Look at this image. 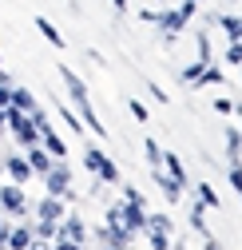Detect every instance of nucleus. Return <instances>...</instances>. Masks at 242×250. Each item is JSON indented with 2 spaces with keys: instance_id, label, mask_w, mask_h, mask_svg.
Segmentation results:
<instances>
[{
  "instance_id": "1",
  "label": "nucleus",
  "mask_w": 242,
  "mask_h": 250,
  "mask_svg": "<svg viewBox=\"0 0 242 250\" xmlns=\"http://www.w3.org/2000/svg\"><path fill=\"white\" fill-rule=\"evenodd\" d=\"M60 80H64V87H68V100H72V107H76V119L83 123L87 131H96V135L103 139V123H100V115L92 111V96H87L83 80H80L76 72H68V64L60 68Z\"/></svg>"
},
{
  "instance_id": "2",
  "label": "nucleus",
  "mask_w": 242,
  "mask_h": 250,
  "mask_svg": "<svg viewBox=\"0 0 242 250\" xmlns=\"http://www.w3.org/2000/svg\"><path fill=\"white\" fill-rule=\"evenodd\" d=\"M143 234H147V242H151V250H171L175 242V227H171V218L167 214H155V210H147V227H143Z\"/></svg>"
},
{
  "instance_id": "3",
  "label": "nucleus",
  "mask_w": 242,
  "mask_h": 250,
  "mask_svg": "<svg viewBox=\"0 0 242 250\" xmlns=\"http://www.w3.org/2000/svg\"><path fill=\"white\" fill-rule=\"evenodd\" d=\"M44 187H48V199H72V171H68V163H56L48 175H44Z\"/></svg>"
},
{
  "instance_id": "4",
  "label": "nucleus",
  "mask_w": 242,
  "mask_h": 250,
  "mask_svg": "<svg viewBox=\"0 0 242 250\" xmlns=\"http://www.w3.org/2000/svg\"><path fill=\"white\" fill-rule=\"evenodd\" d=\"M0 210H4V214H16V218L28 214V199H24L20 187H12V183L0 187Z\"/></svg>"
},
{
  "instance_id": "5",
  "label": "nucleus",
  "mask_w": 242,
  "mask_h": 250,
  "mask_svg": "<svg viewBox=\"0 0 242 250\" xmlns=\"http://www.w3.org/2000/svg\"><path fill=\"white\" fill-rule=\"evenodd\" d=\"M56 242H72V246H87V227L80 214H68L64 223H60V238Z\"/></svg>"
},
{
  "instance_id": "6",
  "label": "nucleus",
  "mask_w": 242,
  "mask_h": 250,
  "mask_svg": "<svg viewBox=\"0 0 242 250\" xmlns=\"http://www.w3.org/2000/svg\"><path fill=\"white\" fill-rule=\"evenodd\" d=\"M119 223H123L131 234H139L147 227V207H127V203H119Z\"/></svg>"
},
{
  "instance_id": "7",
  "label": "nucleus",
  "mask_w": 242,
  "mask_h": 250,
  "mask_svg": "<svg viewBox=\"0 0 242 250\" xmlns=\"http://www.w3.org/2000/svg\"><path fill=\"white\" fill-rule=\"evenodd\" d=\"M24 163H28V167H32V175H40V179H44V175H48V171L56 167V159H52V155H48L44 147H32V151H28V155H24Z\"/></svg>"
},
{
  "instance_id": "8",
  "label": "nucleus",
  "mask_w": 242,
  "mask_h": 250,
  "mask_svg": "<svg viewBox=\"0 0 242 250\" xmlns=\"http://www.w3.org/2000/svg\"><path fill=\"white\" fill-rule=\"evenodd\" d=\"M36 218H44V223H64L68 210H64L60 199H40V203H36Z\"/></svg>"
},
{
  "instance_id": "9",
  "label": "nucleus",
  "mask_w": 242,
  "mask_h": 250,
  "mask_svg": "<svg viewBox=\"0 0 242 250\" xmlns=\"http://www.w3.org/2000/svg\"><path fill=\"white\" fill-rule=\"evenodd\" d=\"M4 171L12 175V187H20V183L32 179V167L24 163V155H8V159H4Z\"/></svg>"
},
{
  "instance_id": "10",
  "label": "nucleus",
  "mask_w": 242,
  "mask_h": 250,
  "mask_svg": "<svg viewBox=\"0 0 242 250\" xmlns=\"http://www.w3.org/2000/svg\"><path fill=\"white\" fill-rule=\"evenodd\" d=\"M8 107H16V111H24V115H32V111H40L36 107V96L28 87H12V96H8Z\"/></svg>"
},
{
  "instance_id": "11",
  "label": "nucleus",
  "mask_w": 242,
  "mask_h": 250,
  "mask_svg": "<svg viewBox=\"0 0 242 250\" xmlns=\"http://www.w3.org/2000/svg\"><path fill=\"white\" fill-rule=\"evenodd\" d=\"M40 147H44V151L52 155V159H56V163H64V155H68V143H64V139H60L56 131H48V135H40Z\"/></svg>"
},
{
  "instance_id": "12",
  "label": "nucleus",
  "mask_w": 242,
  "mask_h": 250,
  "mask_svg": "<svg viewBox=\"0 0 242 250\" xmlns=\"http://www.w3.org/2000/svg\"><path fill=\"white\" fill-rule=\"evenodd\" d=\"M28 246H32V227H12L8 230V250H28Z\"/></svg>"
},
{
  "instance_id": "13",
  "label": "nucleus",
  "mask_w": 242,
  "mask_h": 250,
  "mask_svg": "<svg viewBox=\"0 0 242 250\" xmlns=\"http://www.w3.org/2000/svg\"><path fill=\"white\" fill-rule=\"evenodd\" d=\"M151 179L159 183V191L167 195V203H179V195H183V191H179V187H175V183H171V179L163 175V167H159V171H151Z\"/></svg>"
},
{
  "instance_id": "14",
  "label": "nucleus",
  "mask_w": 242,
  "mask_h": 250,
  "mask_svg": "<svg viewBox=\"0 0 242 250\" xmlns=\"http://www.w3.org/2000/svg\"><path fill=\"white\" fill-rule=\"evenodd\" d=\"M238 155H242V131L226 127V163H238Z\"/></svg>"
},
{
  "instance_id": "15",
  "label": "nucleus",
  "mask_w": 242,
  "mask_h": 250,
  "mask_svg": "<svg viewBox=\"0 0 242 250\" xmlns=\"http://www.w3.org/2000/svg\"><path fill=\"white\" fill-rule=\"evenodd\" d=\"M219 28H222V32L230 36V40H242V16H219Z\"/></svg>"
},
{
  "instance_id": "16",
  "label": "nucleus",
  "mask_w": 242,
  "mask_h": 250,
  "mask_svg": "<svg viewBox=\"0 0 242 250\" xmlns=\"http://www.w3.org/2000/svg\"><path fill=\"white\" fill-rule=\"evenodd\" d=\"M143 151H147L151 171H159V167H163V147H159V139H143Z\"/></svg>"
},
{
  "instance_id": "17",
  "label": "nucleus",
  "mask_w": 242,
  "mask_h": 250,
  "mask_svg": "<svg viewBox=\"0 0 242 250\" xmlns=\"http://www.w3.org/2000/svg\"><path fill=\"white\" fill-rule=\"evenodd\" d=\"M32 238H40V242H48V238H60V223H44V218H36Z\"/></svg>"
},
{
  "instance_id": "18",
  "label": "nucleus",
  "mask_w": 242,
  "mask_h": 250,
  "mask_svg": "<svg viewBox=\"0 0 242 250\" xmlns=\"http://www.w3.org/2000/svg\"><path fill=\"white\" fill-rule=\"evenodd\" d=\"M202 72H206V64H199V60L187 64V68H183V83H187V87H199V83H202Z\"/></svg>"
},
{
  "instance_id": "19",
  "label": "nucleus",
  "mask_w": 242,
  "mask_h": 250,
  "mask_svg": "<svg viewBox=\"0 0 242 250\" xmlns=\"http://www.w3.org/2000/svg\"><path fill=\"white\" fill-rule=\"evenodd\" d=\"M96 175H100V183H119V167L107 159V155H103V159H100V167H96Z\"/></svg>"
},
{
  "instance_id": "20",
  "label": "nucleus",
  "mask_w": 242,
  "mask_h": 250,
  "mask_svg": "<svg viewBox=\"0 0 242 250\" xmlns=\"http://www.w3.org/2000/svg\"><path fill=\"white\" fill-rule=\"evenodd\" d=\"M202 83H210V87H219V83H226L222 68H219V64H206V72H202ZM202 83H199V87H202Z\"/></svg>"
},
{
  "instance_id": "21",
  "label": "nucleus",
  "mask_w": 242,
  "mask_h": 250,
  "mask_svg": "<svg viewBox=\"0 0 242 250\" xmlns=\"http://www.w3.org/2000/svg\"><path fill=\"white\" fill-rule=\"evenodd\" d=\"M123 203H127V207H147L143 191H139V187H131V183H123Z\"/></svg>"
},
{
  "instance_id": "22",
  "label": "nucleus",
  "mask_w": 242,
  "mask_h": 250,
  "mask_svg": "<svg viewBox=\"0 0 242 250\" xmlns=\"http://www.w3.org/2000/svg\"><path fill=\"white\" fill-rule=\"evenodd\" d=\"M195 195H199V203H202V207H219V195L210 191L206 183H195Z\"/></svg>"
},
{
  "instance_id": "23",
  "label": "nucleus",
  "mask_w": 242,
  "mask_h": 250,
  "mask_svg": "<svg viewBox=\"0 0 242 250\" xmlns=\"http://www.w3.org/2000/svg\"><path fill=\"white\" fill-rule=\"evenodd\" d=\"M36 28H40V32H44V36H48V40H52L56 48H64V36H60V32H56V28H52V24L44 20V16H36Z\"/></svg>"
},
{
  "instance_id": "24",
  "label": "nucleus",
  "mask_w": 242,
  "mask_h": 250,
  "mask_svg": "<svg viewBox=\"0 0 242 250\" xmlns=\"http://www.w3.org/2000/svg\"><path fill=\"white\" fill-rule=\"evenodd\" d=\"M100 159H103V151H100V147H87V151H83V167L92 171V175H96V167H100Z\"/></svg>"
},
{
  "instance_id": "25",
  "label": "nucleus",
  "mask_w": 242,
  "mask_h": 250,
  "mask_svg": "<svg viewBox=\"0 0 242 250\" xmlns=\"http://www.w3.org/2000/svg\"><path fill=\"white\" fill-rule=\"evenodd\" d=\"M28 123H32L40 135H48V131H52V123H48V115H44V111H32V115H28Z\"/></svg>"
},
{
  "instance_id": "26",
  "label": "nucleus",
  "mask_w": 242,
  "mask_h": 250,
  "mask_svg": "<svg viewBox=\"0 0 242 250\" xmlns=\"http://www.w3.org/2000/svg\"><path fill=\"white\" fill-rule=\"evenodd\" d=\"M226 64H242V40H230L226 44Z\"/></svg>"
},
{
  "instance_id": "27",
  "label": "nucleus",
  "mask_w": 242,
  "mask_h": 250,
  "mask_svg": "<svg viewBox=\"0 0 242 250\" xmlns=\"http://www.w3.org/2000/svg\"><path fill=\"white\" fill-rule=\"evenodd\" d=\"M226 179H230V187L242 195V163H230V171H226Z\"/></svg>"
},
{
  "instance_id": "28",
  "label": "nucleus",
  "mask_w": 242,
  "mask_h": 250,
  "mask_svg": "<svg viewBox=\"0 0 242 250\" xmlns=\"http://www.w3.org/2000/svg\"><path fill=\"white\" fill-rule=\"evenodd\" d=\"M199 64H210V40H206V32H199Z\"/></svg>"
},
{
  "instance_id": "29",
  "label": "nucleus",
  "mask_w": 242,
  "mask_h": 250,
  "mask_svg": "<svg viewBox=\"0 0 242 250\" xmlns=\"http://www.w3.org/2000/svg\"><path fill=\"white\" fill-rule=\"evenodd\" d=\"M215 111H219V115H234V100H230V96H219V100H215Z\"/></svg>"
},
{
  "instance_id": "30",
  "label": "nucleus",
  "mask_w": 242,
  "mask_h": 250,
  "mask_svg": "<svg viewBox=\"0 0 242 250\" xmlns=\"http://www.w3.org/2000/svg\"><path fill=\"white\" fill-rule=\"evenodd\" d=\"M131 115H135L139 123H147V119H151V111H147V104H139V100H131Z\"/></svg>"
},
{
  "instance_id": "31",
  "label": "nucleus",
  "mask_w": 242,
  "mask_h": 250,
  "mask_svg": "<svg viewBox=\"0 0 242 250\" xmlns=\"http://www.w3.org/2000/svg\"><path fill=\"white\" fill-rule=\"evenodd\" d=\"M199 12V4H195V0H183V8H179V16H183L187 24H191V16Z\"/></svg>"
},
{
  "instance_id": "32",
  "label": "nucleus",
  "mask_w": 242,
  "mask_h": 250,
  "mask_svg": "<svg viewBox=\"0 0 242 250\" xmlns=\"http://www.w3.org/2000/svg\"><path fill=\"white\" fill-rule=\"evenodd\" d=\"M8 96H12V87H4V83H0V107H8Z\"/></svg>"
},
{
  "instance_id": "33",
  "label": "nucleus",
  "mask_w": 242,
  "mask_h": 250,
  "mask_svg": "<svg viewBox=\"0 0 242 250\" xmlns=\"http://www.w3.org/2000/svg\"><path fill=\"white\" fill-rule=\"evenodd\" d=\"M202 250H222V246H219V238H202Z\"/></svg>"
},
{
  "instance_id": "34",
  "label": "nucleus",
  "mask_w": 242,
  "mask_h": 250,
  "mask_svg": "<svg viewBox=\"0 0 242 250\" xmlns=\"http://www.w3.org/2000/svg\"><path fill=\"white\" fill-rule=\"evenodd\" d=\"M52 250H83V246H72V242H56Z\"/></svg>"
},
{
  "instance_id": "35",
  "label": "nucleus",
  "mask_w": 242,
  "mask_h": 250,
  "mask_svg": "<svg viewBox=\"0 0 242 250\" xmlns=\"http://www.w3.org/2000/svg\"><path fill=\"white\" fill-rule=\"evenodd\" d=\"M28 250H52L48 242H40V238H32V246H28Z\"/></svg>"
},
{
  "instance_id": "36",
  "label": "nucleus",
  "mask_w": 242,
  "mask_h": 250,
  "mask_svg": "<svg viewBox=\"0 0 242 250\" xmlns=\"http://www.w3.org/2000/svg\"><path fill=\"white\" fill-rule=\"evenodd\" d=\"M111 4H115V12H127V0H111Z\"/></svg>"
},
{
  "instance_id": "37",
  "label": "nucleus",
  "mask_w": 242,
  "mask_h": 250,
  "mask_svg": "<svg viewBox=\"0 0 242 250\" xmlns=\"http://www.w3.org/2000/svg\"><path fill=\"white\" fill-rule=\"evenodd\" d=\"M0 131H4V107H0Z\"/></svg>"
},
{
  "instance_id": "38",
  "label": "nucleus",
  "mask_w": 242,
  "mask_h": 250,
  "mask_svg": "<svg viewBox=\"0 0 242 250\" xmlns=\"http://www.w3.org/2000/svg\"><path fill=\"white\" fill-rule=\"evenodd\" d=\"M234 111H238V115H242V100H238V104H234Z\"/></svg>"
},
{
  "instance_id": "39",
  "label": "nucleus",
  "mask_w": 242,
  "mask_h": 250,
  "mask_svg": "<svg viewBox=\"0 0 242 250\" xmlns=\"http://www.w3.org/2000/svg\"><path fill=\"white\" fill-rule=\"evenodd\" d=\"M0 230H4V214H0Z\"/></svg>"
},
{
  "instance_id": "40",
  "label": "nucleus",
  "mask_w": 242,
  "mask_h": 250,
  "mask_svg": "<svg viewBox=\"0 0 242 250\" xmlns=\"http://www.w3.org/2000/svg\"><path fill=\"white\" fill-rule=\"evenodd\" d=\"M195 4H199V0H195Z\"/></svg>"
},
{
  "instance_id": "41",
  "label": "nucleus",
  "mask_w": 242,
  "mask_h": 250,
  "mask_svg": "<svg viewBox=\"0 0 242 250\" xmlns=\"http://www.w3.org/2000/svg\"><path fill=\"white\" fill-rule=\"evenodd\" d=\"M0 135H4V131H0Z\"/></svg>"
}]
</instances>
